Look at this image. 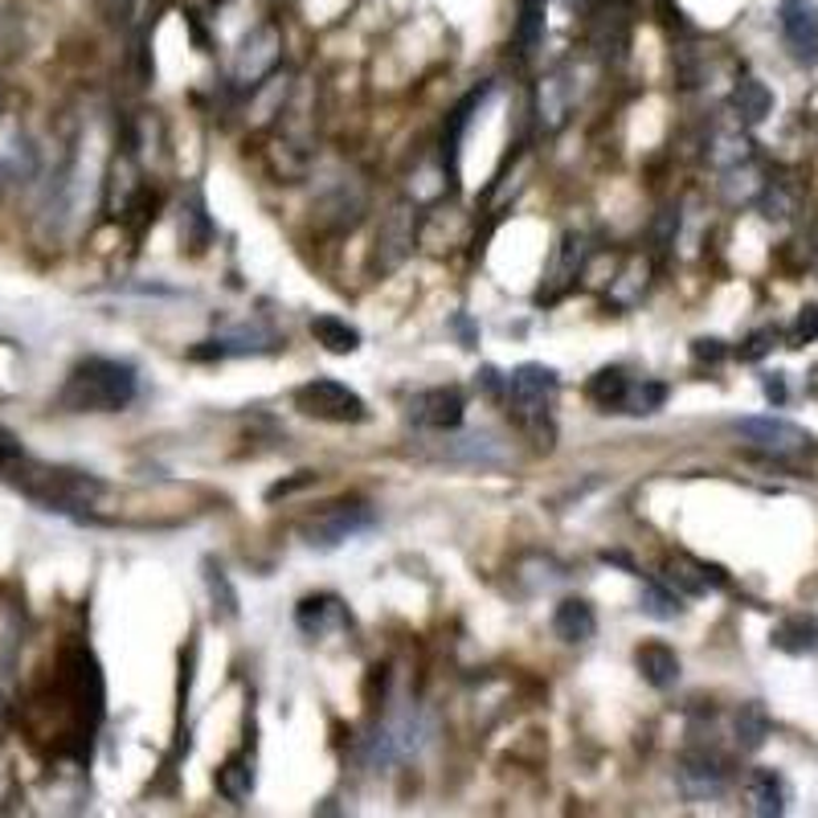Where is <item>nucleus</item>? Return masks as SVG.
Segmentation results:
<instances>
[{
    "instance_id": "423d86ee",
    "label": "nucleus",
    "mask_w": 818,
    "mask_h": 818,
    "mask_svg": "<svg viewBox=\"0 0 818 818\" xmlns=\"http://www.w3.org/2000/svg\"><path fill=\"white\" fill-rule=\"evenodd\" d=\"M373 508L364 500H340V503H328L319 516H311L304 524V537L311 549H336V544L352 541L357 532L373 528Z\"/></svg>"
},
{
    "instance_id": "5701e85b",
    "label": "nucleus",
    "mask_w": 818,
    "mask_h": 818,
    "mask_svg": "<svg viewBox=\"0 0 818 818\" xmlns=\"http://www.w3.org/2000/svg\"><path fill=\"white\" fill-rule=\"evenodd\" d=\"M638 610L647 614V618H659V623H671V618H680L683 614V602L680 594L671 589V585H642V597H638Z\"/></svg>"
},
{
    "instance_id": "c85d7f7f",
    "label": "nucleus",
    "mask_w": 818,
    "mask_h": 818,
    "mask_svg": "<svg viewBox=\"0 0 818 818\" xmlns=\"http://www.w3.org/2000/svg\"><path fill=\"white\" fill-rule=\"evenodd\" d=\"M774 340H777L774 328H762V332H753L750 340L741 344V361H762V357H769V352H774Z\"/></svg>"
},
{
    "instance_id": "cd10ccee",
    "label": "nucleus",
    "mask_w": 818,
    "mask_h": 818,
    "mask_svg": "<svg viewBox=\"0 0 818 818\" xmlns=\"http://www.w3.org/2000/svg\"><path fill=\"white\" fill-rule=\"evenodd\" d=\"M25 458V446H21V438H17L9 426H0V475H9Z\"/></svg>"
},
{
    "instance_id": "dca6fc26",
    "label": "nucleus",
    "mask_w": 818,
    "mask_h": 818,
    "mask_svg": "<svg viewBox=\"0 0 818 818\" xmlns=\"http://www.w3.org/2000/svg\"><path fill=\"white\" fill-rule=\"evenodd\" d=\"M750 810L762 818L786 815V782L774 769H753L750 777Z\"/></svg>"
},
{
    "instance_id": "f8f14e48",
    "label": "nucleus",
    "mask_w": 818,
    "mask_h": 818,
    "mask_svg": "<svg viewBox=\"0 0 818 818\" xmlns=\"http://www.w3.org/2000/svg\"><path fill=\"white\" fill-rule=\"evenodd\" d=\"M348 623H352V618H348V606L340 602V597H332V594L304 597V602H299V610H295V626H299L307 638H323L328 630H336V626H348Z\"/></svg>"
},
{
    "instance_id": "bb28decb",
    "label": "nucleus",
    "mask_w": 818,
    "mask_h": 818,
    "mask_svg": "<svg viewBox=\"0 0 818 818\" xmlns=\"http://www.w3.org/2000/svg\"><path fill=\"white\" fill-rule=\"evenodd\" d=\"M205 582H209V594H213V602L222 597V614L225 618H237V594L230 589V577H225L222 565H205Z\"/></svg>"
},
{
    "instance_id": "412c9836",
    "label": "nucleus",
    "mask_w": 818,
    "mask_h": 818,
    "mask_svg": "<svg viewBox=\"0 0 818 818\" xmlns=\"http://www.w3.org/2000/svg\"><path fill=\"white\" fill-rule=\"evenodd\" d=\"M626 389H630V376L614 364V369H597L594 376H589V402L602 405V410H623V397H626Z\"/></svg>"
},
{
    "instance_id": "ddd939ff",
    "label": "nucleus",
    "mask_w": 818,
    "mask_h": 818,
    "mask_svg": "<svg viewBox=\"0 0 818 818\" xmlns=\"http://www.w3.org/2000/svg\"><path fill=\"white\" fill-rule=\"evenodd\" d=\"M635 667L642 671V680L659 688V692L680 683V655L671 651L667 642H642L635 651Z\"/></svg>"
},
{
    "instance_id": "4be33fe9",
    "label": "nucleus",
    "mask_w": 818,
    "mask_h": 818,
    "mask_svg": "<svg viewBox=\"0 0 818 818\" xmlns=\"http://www.w3.org/2000/svg\"><path fill=\"white\" fill-rule=\"evenodd\" d=\"M733 107L741 111V119L762 124L765 115L774 111V95H769V86H765V83H757V78H745V83H736V91H733Z\"/></svg>"
},
{
    "instance_id": "b1692460",
    "label": "nucleus",
    "mask_w": 818,
    "mask_h": 818,
    "mask_svg": "<svg viewBox=\"0 0 818 818\" xmlns=\"http://www.w3.org/2000/svg\"><path fill=\"white\" fill-rule=\"evenodd\" d=\"M765 736H769V716H765V708L745 704L736 712V741H741V750H762Z\"/></svg>"
},
{
    "instance_id": "f257e3e1",
    "label": "nucleus",
    "mask_w": 818,
    "mask_h": 818,
    "mask_svg": "<svg viewBox=\"0 0 818 818\" xmlns=\"http://www.w3.org/2000/svg\"><path fill=\"white\" fill-rule=\"evenodd\" d=\"M136 389L139 376L127 361L86 357L70 369L66 385L57 393V405L66 414H119L124 405H131Z\"/></svg>"
},
{
    "instance_id": "f3484780",
    "label": "nucleus",
    "mask_w": 818,
    "mask_h": 818,
    "mask_svg": "<svg viewBox=\"0 0 818 818\" xmlns=\"http://www.w3.org/2000/svg\"><path fill=\"white\" fill-rule=\"evenodd\" d=\"M381 246L389 251V258H385V266H381V270H393V266L405 258V251L414 246V230H410V209H405V205H397L385 217V222H381V234H376V251H381Z\"/></svg>"
},
{
    "instance_id": "9d476101",
    "label": "nucleus",
    "mask_w": 818,
    "mask_h": 818,
    "mask_svg": "<svg viewBox=\"0 0 818 818\" xmlns=\"http://www.w3.org/2000/svg\"><path fill=\"white\" fill-rule=\"evenodd\" d=\"M676 782H680L683 798L692 803H708V798H721L724 786H729V769L724 762L708 757V753H688L676 769Z\"/></svg>"
},
{
    "instance_id": "1a4fd4ad",
    "label": "nucleus",
    "mask_w": 818,
    "mask_h": 818,
    "mask_svg": "<svg viewBox=\"0 0 818 818\" xmlns=\"http://www.w3.org/2000/svg\"><path fill=\"white\" fill-rule=\"evenodd\" d=\"M782 38L798 62H818V4L815 0H782L777 4Z\"/></svg>"
},
{
    "instance_id": "0eeeda50",
    "label": "nucleus",
    "mask_w": 818,
    "mask_h": 818,
    "mask_svg": "<svg viewBox=\"0 0 818 818\" xmlns=\"http://www.w3.org/2000/svg\"><path fill=\"white\" fill-rule=\"evenodd\" d=\"M733 431L753 446V450H765L774 458H790L810 450V434L803 426H794L786 417H741L733 422Z\"/></svg>"
},
{
    "instance_id": "6ab92c4d",
    "label": "nucleus",
    "mask_w": 818,
    "mask_h": 818,
    "mask_svg": "<svg viewBox=\"0 0 818 818\" xmlns=\"http://www.w3.org/2000/svg\"><path fill=\"white\" fill-rule=\"evenodd\" d=\"M217 794H222L225 803H251L254 794V762L246 757V753H237V757H230V762L217 769Z\"/></svg>"
},
{
    "instance_id": "20e7f679",
    "label": "nucleus",
    "mask_w": 818,
    "mask_h": 818,
    "mask_svg": "<svg viewBox=\"0 0 818 818\" xmlns=\"http://www.w3.org/2000/svg\"><path fill=\"white\" fill-rule=\"evenodd\" d=\"M295 410L316 417V422H332V426H357L369 417L361 393L348 389L344 381H332V376H316V381L295 389Z\"/></svg>"
},
{
    "instance_id": "72a5a7b5",
    "label": "nucleus",
    "mask_w": 818,
    "mask_h": 818,
    "mask_svg": "<svg viewBox=\"0 0 818 818\" xmlns=\"http://www.w3.org/2000/svg\"><path fill=\"white\" fill-rule=\"evenodd\" d=\"M556 86H561V78H553V83H544L541 91H549V95H553ZM549 119H553V124H556V119H561V107H556V103H549Z\"/></svg>"
},
{
    "instance_id": "a211bd4d",
    "label": "nucleus",
    "mask_w": 818,
    "mask_h": 818,
    "mask_svg": "<svg viewBox=\"0 0 818 818\" xmlns=\"http://www.w3.org/2000/svg\"><path fill=\"white\" fill-rule=\"evenodd\" d=\"M774 647L786 655H806L818 647V614H790L786 623H777Z\"/></svg>"
},
{
    "instance_id": "2f4dec72",
    "label": "nucleus",
    "mask_w": 818,
    "mask_h": 818,
    "mask_svg": "<svg viewBox=\"0 0 818 818\" xmlns=\"http://www.w3.org/2000/svg\"><path fill=\"white\" fill-rule=\"evenodd\" d=\"M692 357L700 364H716V361H724V344H721V340H695Z\"/></svg>"
},
{
    "instance_id": "aec40b11",
    "label": "nucleus",
    "mask_w": 818,
    "mask_h": 818,
    "mask_svg": "<svg viewBox=\"0 0 818 818\" xmlns=\"http://www.w3.org/2000/svg\"><path fill=\"white\" fill-rule=\"evenodd\" d=\"M311 336H316V344H323L336 357H348V352L361 348V332L340 316H316L311 319Z\"/></svg>"
},
{
    "instance_id": "4468645a",
    "label": "nucleus",
    "mask_w": 818,
    "mask_h": 818,
    "mask_svg": "<svg viewBox=\"0 0 818 818\" xmlns=\"http://www.w3.org/2000/svg\"><path fill=\"white\" fill-rule=\"evenodd\" d=\"M597 630V618H594V606L582 602V597H565L553 614V635L561 642H589Z\"/></svg>"
},
{
    "instance_id": "c756f323",
    "label": "nucleus",
    "mask_w": 818,
    "mask_h": 818,
    "mask_svg": "<svg viewBox=\"0 0 818 818\" xmlns=\"http://www.w3.org/2000/svg\"><path fill=\"white\" fill-rule=\"evenodd\" d=\"M818 336V307H806L798 323H794V344H810Z\"/></svg>"
},
{
    "instance_id": "6e6552de",
    "label": "nucleus",
    "mask_w": 818,
    "mask_h": 818,
    "mask_svg": "<svg viewBox=\"0 0 818 818\" xmlns=\"http://www.w3.org/2000/svg\"><path fill=\"white\" fill-rule=\"evenodd\" d=\"M463 414H467V397L463 389L455 385H438V389H422L410 397L405 405V417L422 426V431H458L463 426Z\"/></svg>"
},
{
    "instance_id": "2eb2a0df",
    "label": "nucleus",
    "mask_w": 818,
    "mask_h": 818,
    "mask_svg": "<svg viewBox=\"0 0 818 818\" xmlns=\"http://www.w3.org/2000/svg\"><path fill=\"white\" fill-rule=\"evenodd\" d=\"M438 458H446V463H467V467H496V463H503V455L496 450V438H491V434H463V438H450V443L438 446Z\"/></svg>"
},
{
    "instance_id": "7ed1b4c3",
    "label": "nucleus",
    "mask_w": 818,
    "mask_h": 818,
    "mask_svg": "<svg viewBox=\"0 0 818 818\" xmlns=\"http://www.w3.org/2000/svg\"><path fill=\"white\" fill-rule=\"evenodd\" d=\"M556 389H561V381H556L553 369H544V364H520V369H512V373L503 376L500 397L520 426H532V422L549 417V410L556 402Z\"/></svg>"
},
{
    "instance_id": "9b49d317",
    "label": "nucleus",
    "mask_w": 818,
    "mask_h": 818,
    "mask_svg": "<svg viewBox=\"0 0 818 818\" xmlns=\"http://www.w3.org/2000/svg\"><path fill=\"white\" fill-rule=\"evenodd\" d=\"M278 29L275 25H258L246 38V45H242V54H237V83L242 86H254L263 74H270V70L278 66Z\"/></svg>"
},
{
    "instance_id": "7c9ffc66",
    "label": "nucleus",
    "mask_w": 818,
    "mask_h": 818,
    "mask_svg": "<svg viewBox=\"0 0 818 818\" xmlns=\"http://www.w3.org/2000/svg\"><path fill=\"white\" fill-rule=\"evenodd\" d=\"M316 484V475L311 471H299V479H287V484H275L270 491H266V500L275 503V500H283V496H291V491H299V487H311Z\"/></svg>"
},
{
    "instance_id": "393cba45",
    "label": "nucleus",
    "mask_w": 818,
    "mask_h": 818,
    "mask_svg": "<svg viewBox=\"0 0 818 818\" xmlns=\"http://www.w3.org/2000/svg\"><path fill=\"white\" fill-rule=\"evenodd\" d=\"M541 42H544V0H524L520 25H516V45H520V54H532Z\"/></svg>"
},
{
    "instance_id": "a878e982",
    "label": "nucleus",
    "mask_w": 818,
    "mask_h": 818,
    "mask_svg": "<svg viewBox=\"0 0 818 818\" xmlns=\"http://www.w3.org/2000/svg\"><path fill=\"white\" fill-rule=\"evenodd\" d=\"M663 402H667V385H659V381H630L623 410L626 414H655Z\"/></svg>"
},
{
    "instance_id": "39448f33",
    "label": "nucleus",
    "mask_w": 818,
    "mask_h": 818,
    "mask_svg": "<svg viewBox=\"0 0 818 818\" xmlns=\"http://www.w3.org/2000/svg\"><path fill=\"white\" fill-rule=\"evenodd\" d=\"M434 724L422 708H405V712H393L381 729H376L373 745H369V765H393V762H410L414 753H422L431 745Z\"/></svg>"
},
{
    "instance_id": "f03ea898",
    "label": "nucleus",
    "mask_w": 818,
    "mask_h": 818,
    "mask_svg": "<svg viewBox=\"0 0 818 818\" xmlns=\"http://www.w3.org/2000/svg\"><path fill=\"white\" fill-rule=\"evenodd\" d=\"M4 479H13L25 496L45 503L50 512H78V508H91L103 496V484L91 479V475L66 471V467H42V463H33L29 455Z\"/></svg>"
},
{
    "instance_id": "473e14b6",
    "label": "nucleus",
    "mask_w": 818,
    "mask_h": 818,
    "mask_svg": "<svg viewBox=\"0 0 818 818\" xmlns=\"http://www.w3.org/2000/svg\"><path fill=\"white\" fill-rule=\"evenodd\" d=\"M765 397H769V402H777V405H782V402H786V385H782L777 376H769V381H765Z\"/></svg>"
}]
</instances>
